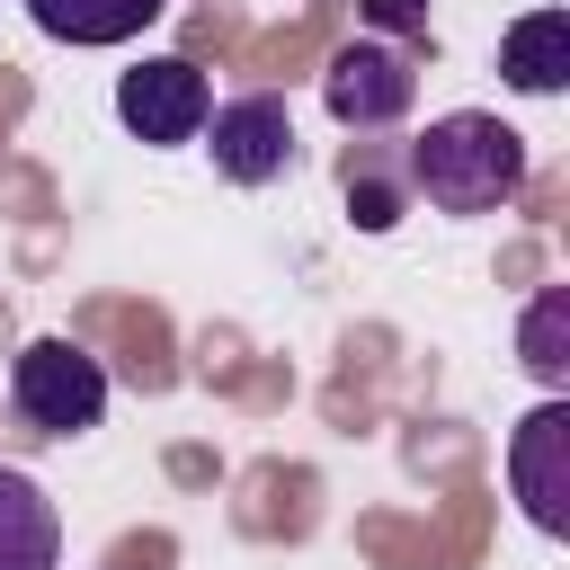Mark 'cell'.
<instances>
[{"instance_id": "cell-1", "label": "cell", "mask_w": 570, "mask_h": 570, "mask_svg": "<svg viewBox=\"0 0 570 570\" xmlns=\"http://www.w3.org/2000/svg\"><path fill=\"white\" fill-rule=\"evenodd\" d=\"M401 178H410V196H428L436 214H499V205L525 187V134L499 125L490 107H454V116H436V125L410 142Z\"/></svg>"}, {"instance_id": "cell-2", "label": "cell", "mask_w": 570, "mask_h": 570, "mask_svg": "<svg viewBox=\"0 0 570 570\" xmlns=\"http://www.w3.org/2000/svg\"><path fill=\"white\" fill-rule=\"evenodd\" d=\"M9 401L27 428L45 436H80L107 419V365L80 347V338H27L18 365H9Z\"/></svg>"}, {"instance_id": "cell-3", "label": "cell", "mask_w": 570, "mask_h": 570, "mask_svg": "<svg viewBox=\"0 0 570 570\" xmlns=\"http://www.w3.org/2000/svg\"><path fill=\"white\" fill-rule=\"evenodd\" d=\"M410 98H419V71H410V53L383 45V36L338 45L330 71H321V107H330L347 134H383V125H401Z\"/></svg>"}, {"instance_id": "cell-4", "label": "cell", "mask_w": 570, "mask_h": 570, "mask_svg": "<svg viewBox=\"0 0 570 570\" xmlns=\"http://www.w3.org/2000/svg\"><path fill=\"white\" fill-rule=\"evenodd\" d=\"M116 116H125V134H142V142H196L205 134V116H214V89H205V71L187 62V53H151V62H134L125 80H116Z\"/></svg>"}, {"instance_id": "cell-5", "label": "cell", "mask_w": 570, "mask_h": 570, "mask_svg": "<svg viewBox=\"0 0 570 570\" xmlns=\"http://www.w3.org/2000/svg\"><path fill=\"white\" fill-rule=\"evenodd\" d=\"M205 151L232 187H276L294 169V116L276 89H249V98H223L205 116Z\"/></svg>"}, {"instance_id": "cell-6", "label": "cell", "mask_w": 570, "mask_h": 570, "mask_svg": "<svg viewBox=\"0 0 570 570\" xmlns=\"http://www.w3.org/2000/svg\"><path fill=\"white\" fill-rule=\"evenodd\" d=\"M508 481H517V508L534 517V534H570V401L561 392L517 419Z\"/></svg>"}, {"instance_id": "cell-7", "label": "cell", "mask_w": 570, "mask_h": 570, "mask_svg": "<svg viewBox=\"0 0 570 570\" xmlns=\"http://www.w3.org/2000/svg\"><path fill=\"white\" fill-rule=\"evenodd\" d=\"M499 80L517 98H561L570 89V9H525L499 36Z\"/></svg>"}, {"instance_id": "cell-8", "label": "cell", "mask_w": 570, "mask_h": 570, "mask_svg": "<svg viewBox=\"0 0 570 570\" xmlns=\"http://www.w3.org/2000/svg\"><path fill=\"white\" fill-rule=\"evenodd\" d=\"M53 561H62V517H53V499H45L27 472L0 463V570H53Z\"/></svg>"}, {"instance_id": "cell-9", "label": "cell", "mask_w": 570, "mask_h": 570, "mask_svg": "<svg viewBox=\"0 0 570 570\" xmlns=\"http://www.w3.org/2000/svg\"><path fill=\"white\" fill-rule=\"evenodd\" d=\"M169 0H27V18L53 45H134Z\"/></svg>"}, {"instance_id": "cell-10", "label": "cell", "mask_w": 570, "mask_h": 570, "mask_svg": "<svg viewBox=\"0 0 570 570\" xmlns=\"http://www.w3.org/2000/svg\"><path fill=\"white\" fill-rule=\"evenodd\" d=\"M517 347H525V374L534 383H570V285H543L534 303H525V330H517Z\"/></svg>"}, {"instance_id": "cell-11", "label": "cell", "mask_w": 570, "mask_h": 570, "mask_svg": "<svg viewBox=\"0 0 570 570\" xmlns=\"http://www.w3.org/2000/svg\"><path fill=\"white\" fill-rule=\"evenodd\" d=\"M401 196H410V178H383V169H356V160H347V214H356L365 232H392V223H401Z\"/></svg>"}, {"instance_id": "cell-12", "label": "cell", "mask_w": 570, "mask_h": 570, "mask_svg": "<svg viewBox=\"0 0 570 570\" xmlns=\"http://www.w3.org/2000/svg\"><path fill=\"white\" fill-rule=\"evenodd\" d=\"M365 18L383 36H428V0H365Z\"/></svg>"}]
</instances>
